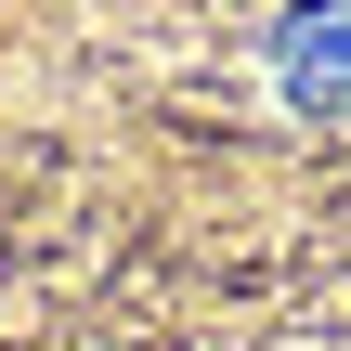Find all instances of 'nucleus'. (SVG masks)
<instances>
[{
  "label": "nucleus",
  "instance_id": "1",
  "mask_svg": "<svg viewBox=\"0 0 351 351\" xmlns=\"http://www.w3.org/2000/svg\"><path fill=\"white\" fill-rule=\"evenodd\" d=\"M274 78L300 117H351V0H300L274 13Z\"/></svg>",
  "mask_w": 351,
  "mask_h": 351
}]
</instances>
